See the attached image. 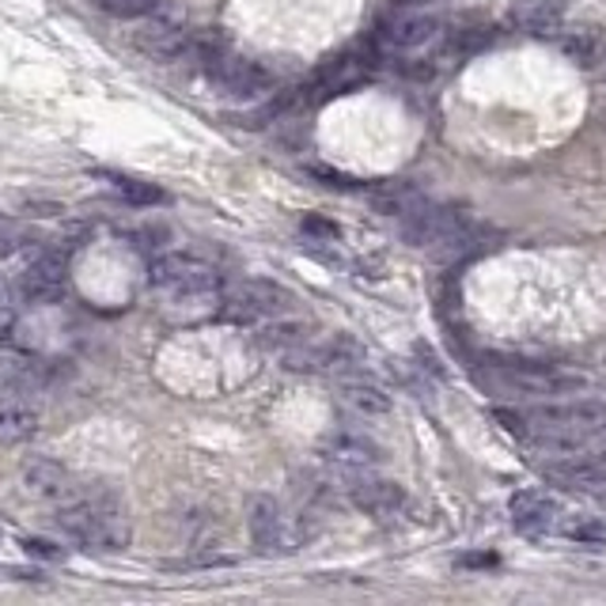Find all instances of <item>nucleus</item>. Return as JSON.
Here are the masks:
<instances>
[{"label": "nucleus", "instance_id": "0eeeda50", "mask_svg": "<svg viewBox=\"0 0 606 606\" xmlns=\"http://www.w3.org/2000/svg\"><path fill=\"white\" fill-rule=\"evenodd\" d=\"M292 292L281 289L273 281H247L239 289H231L224 300H220V318L224 323H239V326H251L262 323V318H278L281 311L292 307Z\"/></svg>", "mask_w": 606, "mask_h": 606}, {"label": "nucleus", "instance_id": "f3484780", "mask_svg": "<svg viewBox=\"0 0 606 606\" xmlns=\"http://www.w3.org/2000/svg\"><path fill=\"white\" fill-rule=\"evenodd\" d=\"M436 34H440V23L432 15H398V20L383 23V42L403 53L429 46V42H436Z\"/></svg>", "mask_w": 606, "mask_h": 606}, {"label": "nucleus", "instance_id": "9b49d317", "mask_svg": "<svg viewBox=\"0 0 606 606\" xmlns=\"http://www.w3.org/2000/svg\"><path fill=\"white\" fill-rule=\"evenodd\" d=\"M23 489L34 497V501L58 504V508L80 497V485L73 481V474H69L61 462L42 459V454H34V459L23 462Z\"/></svg>", "mask_w": 606, "mask_h": 606}, {"label": "nucleus", "instance_id": "f257e3e1", "mask_svg": "<svg viewBox=\"0 0 606 606\" xmlns=\"http://www.w3.org/2000/svg\"><path fill=\"white\" fill-rule=\"evenodd\" d=\"M497 421H504L512 432H523L539 440L546 451H581L595 436L606 432V403L603 398H587L573 406H542L531 414H508L497 409Z\"/></svg>", "mask_w": 606, "mask_h": 606}, {"label": "nucleus", "instance_id": "423d86ee", "mask_svg": "<svg viewBox=\"0 0 606 606\" xmlns=\"http://www.w3.org/2000/svg\"><path fill=\"white\" fill-rule=\"evenodd\" d=\"M65 284H69V251L34 247L20 265L15 292H20V300L27 303H53L65 296Z\"/></svg>", "mask_w": 606, "mask_h": 606}, {"label": "nucleus", "instance_id": "f8f14e48", "mask_svg": "<svg viewBox=\"0 0 606 606\" xmlns=\"http://www.w3.org/2000/svg\"><path fill=\"white\" fill-rule=\"evenodd\" d=\"M546 478L565 489H599L606 485V448L592 454H568L546 470Z\"/></svg>", "mask_w": 606, "mask_h": 606}, {"label": "nucleus", "instance_id": "cd10ccee", "mask_svg": "<svg viewBox=\"0 0 606 606\" xmlns=\"http://www.w3.org/2000/svg\"><path fill=\"white\" fill-rule=\"evenodd\" d=\"M23 550L31 557H42V561H65L69 550L58 546V542H46V539H23Z\"/></svg>", "mask_w": 606, "mask_h": 606}, {"label": "nucleus", "instance_id": "aec40b11", "mask_svg": "<svg viewBox=\"0 0 606 606\" xmlns=\"http://www.w3.org/2000/svg\"><path fill=\"white\" fill-rule=\"evenodd\" d=\"M368 201L376 205L383 217H398V220H406L409 212H417L421 205H429L425 190L421 186H414V182H379V186H372L368 190Z\"/></svg>", "mask_w": 606, "mask_h": 606}, {"label": "nucleus", "instance_id": "b1692460", "mask_svg": "<svg viewBox=\"0 0 606 606\" xmlns=\"http://www.w3.org/2000/svg\"><path fill=\"white\" fill-rule=\"evenodd\" d=\"M561 50H565V58L576 61L581 69H595L606 53V42L595 31H568V34H561Z\"/></svg>", "mask_w": 606, "mask_h": 606}, {"label": "nucleus", "instance_id": "9d476101", "mask_svg": "<svg viewBox=\"0 0 606 606\" xmlns=\"http://www.w3.org/2000/svg\"><path fill=\"white\" fill-rule=\"evenodd\" d=\"M247 534H251V546L258 557H281L292 550L289 534H284L281 504L265 493L251 497V504H247Z\"/></svg>", "mask_w": 606, "mask_h": 606}, {"label": "nucleus", "instance_id": "4468645a", "mask_svg": "<svg viewBox=\"0 0 606 606\" xmlns=\"http://www.w3.org/2000/svg\"><path fill=\"white\" fill-rule=\"evenodd\" d=\"M508 23L527 34H554L565 23V4L561 0H515L508 8Z\"/></svg>", "mask_w": 606, "mask_h": 606}, {"label": "nucleus", "instance_id": "c85d7f7f", "mask_svg": "<svg viewBox=\"0 0 606 606\" xmlns=\"http://www.w3.org/2000/svg\"><path fill=\"white\" fill-rule=\"evenodd\" d=\"M15 296H20V292H15V281H8L4 273H0V307H15Z\"/></svg>", "mask_w": 606, "mask_h": 606}, {"label": "nucleus", "instance_id": "6e6552de", "mask_svg": "<svg viewBox=\"0 0 606 606\" xmlns=\"http://www.w3.org/2000/svg\"><path fill=\"white\" fill-rule=\"evenodd\" d=\"M284 368L292 372H315V376H349V372L364 368V349L353 337H330V342H307L300 349L281 356Z\"/></svg>", "mask_w": 606, "mask_h": 606}, {"label": "nucleus", "instance_id": "39448f33", "mask_svg": "<svg viewBox=\"0 0 606 606\" xmlns=\"http://www.w3.org/2000/svg\"><path fill=\"white\" fill-rule=\"evenodd\" d=\"M148 281L156 284V289L171 292V296H182V300L220 296V292H224L220 270L198 254H159L156 262H152Z\"/></svg>", "mask_w": 606, "mask_h": 606}, {"label": "nucleus", "instance_id": "5701e85b", "mask_svg": "<svg viewBox=\"0 0 606 606\" xmlns=\"http://www.w3.org/2000/svg\"><path fill=\"white\" fill-rule=\"evenodd\" d=\"M342 403L349 406V409H356L361 417H383V414H390V398L383 395L376 383H356V379H349L342 387Z\"/></svg>", "mask_w": 606, "mask_h": 606}, {"label": "nucleus", "instance_id": "412c9836", "mask_svg": "<svg viewBox=\"0 0 606 606\" xmlns=\"http://www.w3.org/2000/svg\"><path fill=\"white\" fill-rule=\"evenodd\" d=\"M323 454L337 467H353V470H368L379 462V448L368 440V436H356V432H334L323 443Z\"/></svg>", "mask_w": 606, "mask_h": 606}, {"label": "nucleus", "instance_id": "393cba45", "mask_svg": "<svg viewBox=\"0 0 606 606\" xmlns=\"http://www.w3.org/2000/svg\"><path fill=\"white\" fill-rule=\"evenodd\" d=\"M103 178L133 205H159L164 201V190H156V186H148V182H137V178H129V175H103Z\"/></svg>", "mask_w": 606, "mask_h": 606}, {"label": "nucleus", "instance_id": "4be33fe9", "mask_svg": "<svg viewBox=\"0 0 606 606\" xmlns=\"http://www.w3.org/2000/svg\"><path fill=\"white\" fill-rule=\"evenodd\" d=\"M311 342V326L307 323H292V318H284V323H265L262 330H258V345L270 353H292L300 349V345Z\"/></svg>", "mask_w": 606, "mask_h": 606}, {"label": "nucleus", "instance_id": "a211bd4d", "mask_svg": "<svg viewBox=\"0 0 606 606\" xmlns=\"http://www.w3.org/2000/svg\"><path fill=\"white\" fill-rule=\"evenodd\" d=\"M137 46L159 61H175L190 50V34H186L182 23H175V20H148L145 31L137 34Z\"/></svg>", "mask_w": 606, "mask_h": 606}, {"label": "nucleus", "instance_id": "c756f323", "mask_svg": "<svg viewBox=\"0 0 606 606\" xmlns=\"http://www.w3.org/2000/svg\"><path fill=\"white\" fill-rule=\"evenodd\" d=\"M303 231H318V236H330V239L337 236V228H334V224H326V220H315V217L303 220Z\"/></svg>", "mask_w": 606, "mask_h": 606}, {"label": "nucleus", "instance_id": "20e7f679", "mask_svg": "<svg viewBox=\"0 0 606 606\" xmlns=\"http://www.w3.org/2000/svg\"><path fill=\"white\" fill-rule=\"evenodd\" d=\"M493 379L512 390V395H542V398L581 395L587 387L581 372L557 368V364H539V361H501L493 364Z\"/></svg>", "mask_w": 606, "mask_h": 606}, {"label": "nucleus", "instance_id": "1a4fd4ad", "mask_svg": "<svg viewBox=\"0 0 606 606\" xmlns=\"http://www.w3.org/2000/svg\"><path fill=\"white\" fill-rule=\"evenodd\" d=\"M205 65H209V80L220 87L231 100H254V95L270 92L273 87V76L265 73L258 61H247V58H231L224 50H212L209 58H205Z\"/></svg>", "mask_w": 606, "mask_h": 606}, {"label": "nucleus", "instance_id": "bb28decb", "mask_svg": "<svg viewBox=\"0 0 606 606\" xmlns=\"http://www.w3.org/2000/svg\"><path fill=\"white\" fill-rule=\"evenodd\" d=\"M103 12L118 15V20H140V15H152L156 12L159 0H95Z\"/></svg>", "mask_w": 606, "mask_h": 606}, {"label": "nucleus", "instance_id": "7c9ffc66", "mask_svg": "<svg viewBox=\"0 0 606 606\" xmlns=\"http://www.w3.org/2000/svg\"><path fill=\"white\" fill-rule=\"evenodd\" d=\"M15 330V307H0V342Z\"/></svg>", "mask_w": 606, "mask_h": 606}, {"label": "nucleus", "instance_id": "f03ea898", "mask_svg": "<svg viewBox=\"0 0 606 606\" xmlns=\"http://www.w3.org/2000/svg\"><path fill=\"white\" fill-rule=\"evenodd\" d=\"M58 527L65 539H73L84 550H100V554H118L129 546L133 527L126 508L114 501L111 493H84L80 489L76 501L58 508Z\"/></svg>", "mask_w": 606, "mask_h": 606}, {"label": "nucleus", "instance_id": "2eb2a0df", "mask_svg": "<svg viewBox=\"0 0 606 606\" xmlns=\"http://www.w3.org/2000/svg\"><path fill=\"white\" fill-rule=\"evenodd\" d=\"M349 501L361 508L364 515H395L406 508V489L387 478H368V481H356L349 489Z\"/></svg>", "mask_w": 606, "mask_h": 606}, {"label": "nucleus", "instance_id": "6ab92c4d", "mask_svg": "<svg viewBox=\"0 0 606 606\" xmlns=\"http://www.w3.org/2000/svg\"><path fill=\"white\" fill-rule=\"evenodd\" d=\"M34 432H39V409L12 395L0 398V448H15Z\"/></svg>", "mask_w": 606, "mask_h": 606}, {"label": "nucleus", "instance_id": "dca6fc26", "mask_svg": "<svg viewBox=\"0 0 606 606\" xmlns=\"http://www.w3.org/2000/svg\"><path fill=\"white\" fill-rule=\"evenodd\" d=\"M512 520L520 531L527 534H542V531H554L557 527V504L550 501L546 493H539V489H523V493L512 497Z\"/></svg>", "mask_w": 606, "mask_h": 606}, {"label": "nucleus", "instance_id": "a878e982", "mask_svg": "<svg viewBox=\"0 0 606 606\" xmlns=\"http://www.w3.org/2000/svg\"><path fill=\"white\" fill-rule=\"evenodd\" d=\"M561 534H568L573 542H584V546H603V542H606V523L592 520V515H573V520L561 523Z\"/></svg>", "mask_w": 606, "mask_h": 606}, {"label": "nucleus", "instance_id": "ddd939ff", "mask_svg": "<svg viewBox=\"0 0 606 606\" xmlns=\"http://www.w3.org/2000/svg\"><path fill=\"white\" fill-rule=\"evenodd\" d=\"M364 76H368V61L353 58V53H342V58L326 61V65L315 73V80L307 84V100H311V92H318L315 100H330V95H342V92H349V87L361 84Z\"/></svg>", "mask_w": 606, "mask_h": 606}, {"label": "nucleus", "instance_id": "7ed1b4c3", "mask_svg": "<svg viewBox=\"0 0 606 606\" xmlns=\"http://www.w3.org/2000/svg\"><path fill=\"white\" fill-rule=\"evenodd\" d=\"M403 236L414 247H425V251H436L440 258H459L470 254L474 247L485 239V231L474 224L467 209L459 205H421L417 212H409L403 220Z\"/></svg>", "mask_w": 606, "mask_h": 606}]
</instances>
